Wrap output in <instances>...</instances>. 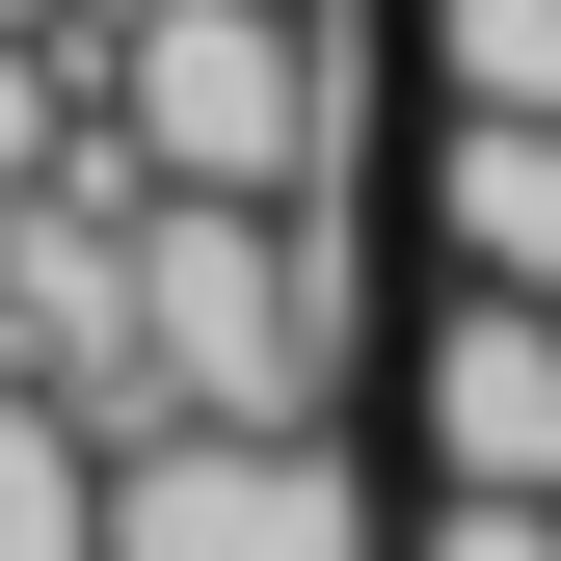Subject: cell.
<instances>
[{
	"instance_id": "cell-2",
	"label": "cell",
	"mask_w": 561,
	"mask_h": 561,
	"mask_svg": "<svg viewBox=\"0 0 561 561\" xmlns=\"http://www.w3.org/2000/svg\"><path fill=\"white\" fill-rule=\"evenodd\" d=\"M81 561H375V481L321 428H107V535Z\"/></svg>"
},
{
	"instance_id": "cell-6",
	"label": "cell",
	"mask_w": 561,
	"mask_h": 561,
	"mask_svg": "<svg viewBox=\"0 0 561 561\" xmlns=\"http://www.w3.org/2000/svg\"><path fill=\"white\" fill-rule=\"evenodd\" d=\"M428 107H561V0H428Z\"/></svg>"
},
{
	"instance_id": "cell-4",
	"label": "cell",
	"mask_w": 561,
	"mask_h": 561,
	"mask_svg": "<svg viewBox=\"0 0 561 561\" xmlns=\"http://www.w3.org/2000/svg\"><path fill=\"white\" fill-rule=\"evenodd\" d=\"M428 241L481 295H561V107H455L428 134Z\"/></svg>"
},
{
	"instance_id": "cell-7",
	"label": "cell",
	"mask_w": 561,
	"mask_h": 561,
	"mask_svg": "<svg viewBox=\"0 0 561 561\" xmlns=\"http://www.w3.org/2000/svg\"><path fill=\"white\" fill-rule=\"evenodd\" d=\"M401 561H561V508H535V481H428V535H401Z\"/></svg>"
},
{
	"instance_id": "cell-3",
	"label": "cell",
	"mask_w": 561,
	"mask_h": 561,
	"mask_svg": "<svg viewBox=\"0 0 561 561\" xmlns=\"http://www.w3.org/2000/svg\"><path fill=\"white\" fill-rule=\"evenodd\" d=\"M401 401H428V481H535L561 508V295H428V347H401Z\"/></svg>"
},
{
	"instance_id": "cell-5",
	"label": "cell",
	"mask_w": 561,
	"mask_h": 561,
	"mask_svg": "<svg viewBox=\"0 0 561 561\" xmlns=\"http://www.w3.org/2000/svg\"><path fill=\"white\" fill-rule=\"evenodd\" d=\"M81 535H107V428L54 375H0V561H81Z\"/></svg>"
},
{
	"instance_id": "cell-1",
	"label": "cell",
	"mask_w": 561,
	"mask_h": 561,
	"mask_svg": "<svg viewBox=\"0 0 561 561\" xmlns=\"http://www.w3.org/2000/svg\"><path fill=\"white\" fill-rule=\"evenodd\" d=\"M81 107L134 134V187H321L347 134H375V54H347L321 0H107Z\"/></svg>"
}]
</instances>
